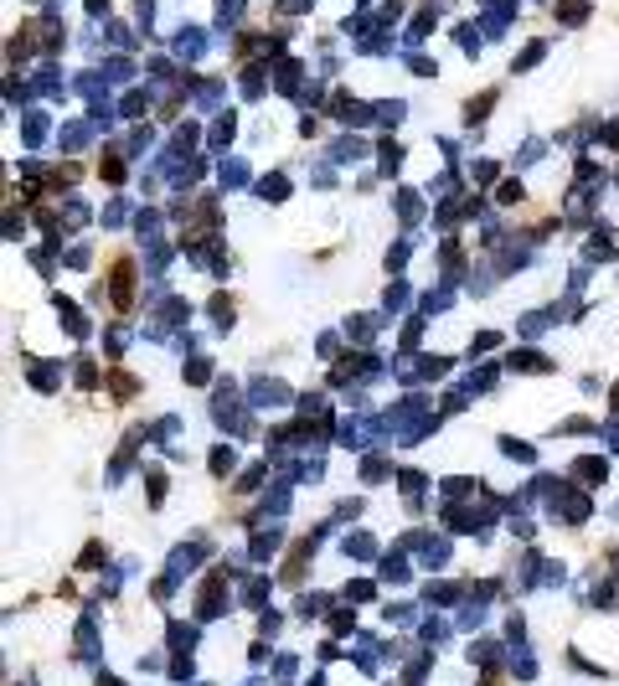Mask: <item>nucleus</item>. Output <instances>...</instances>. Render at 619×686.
<instances>
[{"instance_id":"nucleus-1","label":"nucleus","mask_w":619,"mask_h":686,"mask_svg":"<svg viewBox=\"0 0 619 686\" xmlns=\"http://www.w3.org/2000/svg\"><path fill=\"white\" fill-rule=\"evenodd\" d=\"M428 31H433V10H418V16H413V31H408V36L418 42V36H428Z\"/></svg>"},{"instance_id":"nucleus-2","label":"nucleus","mask_w":619,"mask_h":686,"mask_svg":"<svg viewBox=\"0 0 619 686\" xmlns=\"http://www.w3.org/2000/svg\"><path fill=\"white\" fill-rule=\"evenodd\" d=\"M88 10H94V16H98V10H109V0H88Z\"/></svg>"}]
</instances>
